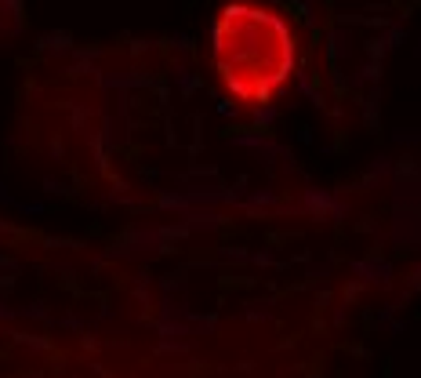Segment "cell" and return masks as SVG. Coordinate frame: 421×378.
<instances>
[{"instance_id": "obj_1", "label": "cell", "mask_w": 421, "mask_h": 378, "mask_svg": "<svg viewBox=\"0 0 421 378\" xmlns=\"http://www.w3.org/2000/svg\"><path fill=\"white\" fill-rule=\"evenodd\" d=\"M215 62L233 95L244 102H265L287 80L294 44L273 11L233 4L215 26Z\"/></svg>"}]
</instances>
